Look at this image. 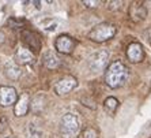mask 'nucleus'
<instances>
[{
	"mask_svg": "<svg viewBox=\"0 0 151 138\" xmlns=\"http://www.w3.org/2000/svg\"><path fill=\"white\" fill-rule=\"evenodd\" d=\"M128 81V68L123 62H113L105 74V82L112 89H119Z\"/></svg>",
	"mask_w": 151,
	"mask_h": 138,
	"instance_id": "1",
	"label": "nucleus"
},
{
	"mask_svg": "<svg viewBox=\"0 0 151 138\" xmlns=\"http://www.w3.org/2000/svg\"><path fill=\"white\" fill-rule=\"evenodd\" d=\"M104 105H105V110L108 111V112L114 113L117 110V107H119V100H117L116 97H108V99L105 100Z\"/></svg>",
	"mask_w": 151,
	"mask_h": 138,
	"instance_id": "15",
	"label": "nucleus"
},
{
	"mask_svg": "<svg viewBox=\"0 0 151 138\" xmlns=\"http://www.w3.org/2000/svg\"><path fill=\"white\" fill-rule=\"evenodd\" d=\"M18 101V93L11 86H0V104L3 107H10Z\"/></svg>",
	"mask_w": 151,
	"mask_h": 138,
	"instance_id": "7",
	"label": "nucleus"
},
{
	"mask_svg": "<svg viewBox=\"0 0 151 138\" xmlns=\"http://www.w3.org/2000/svg\"><path fill=\"white\" fill-rule=\"evenodd\" d=\"M82 3H83L86 7H97V6H98L99 3H102V1H99V0H91V1H90V0H83Z\"/></svg>",
	"mask_w": 151,
	"mask_h": 138,
	"instance_id": "17",
	"label": "nucleus"
},
{
	"mask_svg": "<svg viewBox=\"0 0 151 138\" xmlns=\"http://www.w3.org/2000/svg\"><path fill=\"white\" fill-rule=\"evenodd\" d=\"M22 36H23V41L26 43V45L38 52L40 48H41V40H40L38 36L33 32H29V30L22 32Z\"/></svg>",
	"mask_w": 151,
	"mask_h": 138,
	"instance_id": "11",
	"label": "nucleus"
},
{
	"mask_svg": "<svg viewBox=\"0 0 151 138\" xmlns=\"http://www.w3.org/2000/svg\"><path fill=\"white\" fill-rule=\"evenodd\" d=\"M127 56L129 59V62L132 63H139V62L143 60L144 57V52L143 48L139 43H131L127 48Z\"/></svg>",
	"mask_w": 151,
	"mask_h": 138,
	"instance_id": "8",
	"label": "nucleus"
},
{
	"mask_svg": "<svg viewBox=\"0 0 151 138\" xmlns=\"http://www.w3.org/2000/svg\"><path fill=\"white\" fill-rule=\"evenodd\" d=\"M114 34H116V26H113L112 23H108V22H104L91 29V32L88 33V38L95 43H104V41L113 38Z\"/></svg>",
	"mask_w": 151,
	"mask_h": 138,
	"instance_id": "2",
	"label": "nucleus"
},
{
	"mask_svg": "<svg viewBox=\"0 0 151 138\" xmlns=\"http://www.w3.org/2000/svg\"><path fill=\"white\" fill-rule=\"evenodd\" d=\"M29 111V96L26 94H22L18 101L15 103V108H14V112L17 116H25L26 113Z\"/></svg>",
	"mask_w": 151,
	"mask_h": 138,
	"instance_id": "12",
	"label": "nucleus"
},
{
	"mask_svg": "<svg viewBox=\"0 0 151 138\" xmlns=\"http://www.w3.org/2000/svg\"><path fill=\"white\" fill-rule=\"evenodd\" d=\"M109 56L110 53L106 49H99L97 52L91 53L87 60L88 67L91 68V71H94V73H99V71L105 70L106 66H108V62H109Z\"/></svg>",
	"mask_w": 151,
	"mask_h": 138,
	"instance_id": "3",
	"label": "nucleus"
},
{
	"mask_svg": "<svg viewBox=\"0 0 151 138\" xmlns=\"http://www.w3.org/2000/svg\"><path fill=\"white\" fill-rule=\"evenodd\" d=\"M129 17L132 21L135 22H139L142 19L147 17V10L144 7L143 4L140 3H132L129 7Z\"/></svg>",
	"mask_w": 151,
	"mask_h": 138,
	"instance_id": "10",
	"label": "nucleus"
},
{
	"mask_svg": "<svg viewBox=\"0 0 151 138\" xmlns=\"http://www.w3.org/2000/svg\"><path fill=\"white\" fill-rule=\"evenodd\" d=\"M121 4H123V1H110L109 3V8H120L121 7Z\"/></svg>",
	"mask_w": 151,
	"mask_h": 138,
	"instance_id": "18",
	"label": "nucleus"
},
{
	"mask_svg": "<svg viewBox=\"0 0 151 138\" xmlns=\"http://www.w3.org/2000/svg\"><path fill=\"white\" fill-rule=\"evenodd\" d=\"M42 63H44L45 67L50 68V70H55V68L59 67L60 60L52 51H48V52H45L44 53V56H42Z\"/></svg>",
	"mask_w": 151,
	"mask_h": 138,
	"instance_id": "13",
	"label": "nucleus"
},
{
	"mask_svg": "<svg viewBox=\"0 0 151 138\" xmlns=\"http://www.w3.org/2000/svg\"><path fill=\"white\" fill-rule=\"evenodd\" d=\"M14 62L18 64H32L34 62V55L29 48H18Z\"/></svg>",
	"mask_w": 151,
	"mask_h": 138,
	"instance_id": "9",
	"label": "nucleus"
},
{
	"mask_svg": "<svg viewBox=\"0 0 151 138\" xmlns=\"http://www.w3.org/2000/svg\"><path fill=\"white\" fill-rule=\"evenodd\" d=\"M6 74H7V77L10 79H18V78L21 77L22 71L15 64V62H7L6 63Z\"/></svg>",
	"mask_w": 151,
	"mask_h": 138,
	"instance_id": "14",
	"label": "nucleus"
},
{
	"mask_svg": "<svg viewBox=\"0 0 151 138\" xmlns=\"http://www.w3.org/2000/svg\"><path fill=\"white\" fill-rule=\"evenodd\" d=\"M76 86H78L76 78L68 75V77H64L63 79H60L56 85H55V92L59 96H65L70 92H72Z\"/></svg>",
	"mask_w": 151,
	"mask_h": 138,
	"instance_id": "5",
	"label": "nucleus"
},
{
	"mask_svg": "<svg viewBox=\"0 0 151 138\" xmlns=\"http://www.w3.org/2000/svg\"><path fill=\"white\" fill-rule=\"evenodd\" d=\"M4 40H6V37H4V34L1 32H0V45L4 43Z\"/></svg>",
	"mask_w": 151,
	"mask_h": 138,
	"instance_id": "19",
	"label": "nucleus"
},
{
	"mask_svg": "<svg viewBox=\"0 0 151 138\" xmlns=\"http://www.w3.org/2000/svg\"><path fill=\"white\" fill-rule=\"evenodd\" d=\"M61 133L65 135H72L79 130V121L74 113H65L60 122Z\"/></svg>",
	"mask_w": 151,
	"mask_h": 138,
	"instance_id": "4",
	"label": "nucleus"
},
{
	"mask_svg": "<svg viewBox=\"0 0 151 138\" xmlns=\"http://www.w3.org/2000/svg\"><path fill=\"white\" fill-rule=\"evenodd\" d=\"M81 138H98V134H97V131H95L94 129L88 127V129H86V130H83Z\"/></svg>",
	"mask_w": 151,
	"mask_h": 138,
	"instance_id": "16",
	"label": "nucleus"
},
{
	"mask_svg": "<svg viewBox=\"0 0 151 138\" xmlns=\"http://www.w3.org/2000/svg\"><path fill=\"white\" fill-rule=\"evenodd\" d=\"M55 46L56 49L59 51L60 53H64V55H70L75 48V41L72 37L67 34H61L56 38V43H55Z\"/></svg>",
	"mask_w": 151,
	"mask_h": 138,
	"instance_id": "6",
	"label": "nucleus"
}]
</instances>
